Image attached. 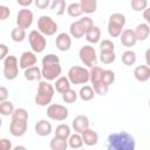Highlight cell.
<instances>
[{"instance_id": "4", "label": "cell", "mask_w": 150, "mask_h": 150, "mask_svg": "<svg viewBox=\"0 0 150 150\" xmlns=\"http://www.w3.org/2000/svg\"><path fill=\"white\" fill-rule=\"evenodd\" d=\"M55 88L46 80H41L38 86V91L35 95V104L39 107H47L50 104L54 97Z\"/></svg>"}, {"instance_id": "15", "label": "cell", "mask_w": 150, "mask_h": 150, "mask_svg": "<svg viewBox=\"0 0 150 150\" xmlns=\"http://www.w3.org/2000/svg\"><path fill=\"white\" fill-rule=\"evenodd\" d=\"M55 46L60 52H67L71 47V36L68 33H60L55 39Z\"/></svg>"}, {"instance_id": "29", "label": "cell", "mask_w": 150, "mask_h": 150, "mask_svg": "<svg viewBox=\"0 0 150 150\" xmlns=\"http://www.w3.org/2000/svg\"><path fill=\"white\" fill-rule=\"evenodd\" d=\"M80 6L82 8V12L86 14H91L96 12L97 8V1L96 0H81Z\"/></svg>"}, {"instance_id": "50", "label": "cell", "mask_w": 150, "mask_h": 150, "mask_svg": "<svg viewBox=\"0 0 150 150\" xmlns=\"http://www.w3.org/2000/svg\"><path fill=\"white\" fill-rule=\"evenodd\" d=\"M13 150H27V148L25 145H16L13 148Z\"/></svg>"}, {"instance_id": "51", "label": "cell", "mask_w": 150, "mask_h": 150, "mask_svg": "<svg viewBox=\"0 0 150 150\" xmlns=\"http://www.w3.org/2000/svg\"><path fill=\"white\" fill-rule=\"evenodd\" d=\"M149 108H150V100H149Z\"/></svg>"}, {"instance_id": "44", "label": "cell", "mask_w": 150, "mask_h": 150, "mask_svg": "<svg viewBox=\"0 0 150 150\" xmlns=\"http://www.w3.org/2000/svg\"><path fill=\"white\" fill-rule=\"evenodd\" d=\"M0 150H13L12 142L8 138H1L0 139Z\"/></svg>"}, {"instance_id": "18", "label": "cell", "mask_w": 150, "mask_h": 150, "mask_svg": "<svg viewBox=\"0 0 150 150\" xmlns=\"http://www.w3.org/2000/svg\"><path fill=\"white\" fill-rule=\"evenodd\" d=\"M134 77L138 82H146L150 79V67H148L146 64L137 66L134 69Z\"/></svg>"}, {"instance_id": "34", "label": "cell", "mask_w": 150, "mask_h": 150, "mask_svg": "<svg viewBox=\"0 0 150 150\" xmlns=\"http://www.w3.org/2000/svg\"><path fill=\"white\" fill-rule=\"evenodd\" d=\"M14 111H15V108L11 101L7 100L5 102H0V114L2 116H12Z\"/></svg>"}, {"instance_id": "25", "label": "cell", "mask_w": 150, "mask_h": 150, "mask_svg": "<svg viewBox=\"0 0 150 150\" xmlns=\"http://www.w3.org/2000/svg\"><path fill=\"white\" fill-rule=\"evenodd\" d=\"M83 138H82V135L81 134H71L70 137L68 138V145L74 149V150H79V149H82L83 146Z\"/></svg>"}, {"instance_id": "17", "label": "cell", "mask_w": 150, "mask_h": 150, "mask_svg": "<svg viewBox=\"0 0 150 150\" xmlns=\"http://www.w3.org/2000/svg\"><path fill=\"white\" fill-rule=\"evenodd\" d=\"M34 130H35V134L38 136L46 137V136L52 134L53 127H52L50 122H48L47 120H40L39 122H36V124L34 127Z\"/></svg>"}, {"instance_id": "3", "label": "cell", "mask_w": 150, "mask_h": 150, "mask_svg": "<svg viewBox=\"0 0 150 150\" xmlns=\"http://www.w3.org/2000/svg\"><path fill=\"white\" fill-rule=\"evenodd\" d=\"M9 132L14 137H21L28 128V111L25 108H18L11 116Z\"/></svg>"}, {"instance_id": "11", "label": "cell", "mask_w": 150, "mask_h": 150, "mask_svg": "<svg viewBox=\"0 0 150 150\" xmlns=\"http://www.w3.org/2000/svg\"><path fill=\"white\" fill-rule=\"evenodd\" d=\"M69 115L68 109L62 105V104H57V103H52L48 105L47 108V116L53 120V121H59L62 122L64 121Z\"/></svg>"}, {"instance_id": "22", "label": "cell", "mask_w": 150, "mask_h": 150, "mask_svg": "<svg viewBox=\"0 0 150 150\" xmlns=\"http://www.w3.org/2000/svg\"><path fill=\"white\" fill-rule=\"evenodd\" d=\"M103 68L95 66L93 68H90V82H91V87L94 86H98V84H104L103 80H102V75H103Z\"/></svg>"}, {"instance_id": "1", "label": "cell", "mask_w": 150, "mask_h": 150, "mask_svg": "<svg viewBox=\"0 0 150 150\" xmlns=\"http://www.w3.org/2000/svg\"><path fill=\"white\" fill-rule=\"evenodd\" d=\"M136 142L131 134L127 131L112 132L107 138L108 150H135Z\"/></svg>"}, {"instance_id": "2", "label": "cell", "mask_w": 150, "mask_h": 150, "mask_svg": "<svg viewBox=\"0 0 150 150\" xmlns=\"http://www.w3.org/2000/svg\"><path fill=\"white\" fill-rule=\"evenodd\" d=\"M42 77L43 80L50 82L56 81L62 73V67L60 64V59L55 54H47L42 59Z\"/></svg>"}, {"instance_id": "48", "label": "cell", "mask_w": 150, "mask_h": 150, "mask_svg": "<svg viewBox=\"0 0 150 150\" xmlns=\"http://www.w3.org/2000/svg\"><path fill=\"white\" fill-rule=\"evenodd\" d=\"M143 19L145 20V23H148L150 26V7H148L144 12H143Z\"/></svg>"}, {"instance_id": "23", "label": "cell", "mask_w": 150, "mask_h": 150, "mask_svg": "<svg viewBox=\"0 0 150 150\" xmlns=\"http://www.w3.org/2000/svg\"><path fill=\"white\" fill-rule=\"evenodd\" d=\"M70 81H69V79L67 77V76H60L56 81H55V83H54V88H55V90L59 93V94H64L66 91H68L69 89H70Z\"/></svg>"}, {"instance_id": "7", "label": "cell", "mask_w": 150, "mask_h": 150, "mask_svg": "<svg viewBox=\"0 0 150 150\" xmlns=\"http://www.w3.org/2000/svg\"><path fill=\"white\" fill-rule=\"evenodd\" d=\"M4 76L6 80H15L19 75V61L15 55H8L4 61Z\"/></svg>"}, {"instance_id": "43", "label": "cell", "mask_w": 150, "mask_h": 150, "mask_svg": "<svg viewBox=\"0 0 150 150\" xmlns=\"http://www.w3.org/2000/svg\"><path fill=\"white\" fill-rule=\"evenodd\" d=\"M34 5L40 9H46L47 7H50L52 2H50V0H35Z\"/></svg>"}, {"instance_id": "26", "label": "cell", "mask_w": 150, "mask_h": 150, "mask_svg": "<svg viewBox=\"0 0 150 150\" xmlns=\"http://www.w3.org/2000/svg\"><path fill=\"white\" fill-rule=\"evenodd\" d=\"M49 146L52 150H67V148L69 146L68 139H63V138L54 136L49 142Z\"/></svg>"}, {"instance_id": "36", "label": "cell", "mask_w": 150, "mask_h": 150, "mask_svg": "<svg viewBox=\"0 0 150 150\" xmlns=\"http://www.w3.org/2000/svg\"><path fill=\"white\" fill-rule=\"evenodd\" d=\"M100 61L104 64H111L116 60V54L115 52H100Z\"/></svg>"}, {"instance_id": "39", "label": "cell", "mask_w": 150, "mask_h": 150, "mask_svg": "<svg viewBox=\"0 0 150 150\" xmlns=\"http://www.w3.org/2000/svg\"><path fill=\"white\" fill-rule=\"evenodd\" d=\"M131 8L135 12H144L148 8V1L146 0H131Z\"/></svg>"}, {"instance_id": "24", "label": "cell", "mask_w": 150, "mask_h": 150, "mask_svg": "<svg viewBox=\"0 0 150 150\" xmlns=\"http://www.w3.org/2000/svg\"><path fill=\"white\" fill-rule=\"evenodd\" d=\"M95 94H96V93L94 91V89H93L91 86L84 84L83 87H81V89H80V91H79V97H80L82 101L87 102V101H91V100L94 98Z\"/></svg>"}, {"instance_id": "20", "label": "cell", "mask_w": 150, "mask_h": 150, "mask_svg": "<svg viewBox=\"0 0 150 150\" xmlns=\"http://www.w3.org/2000/svg\"><path fill=\"white\" fill-rule=\"evenodd\" d=\"M134 32H135L137 41H144L150 35V26L145 22L144 23H138L136 26V28L134 29Z\"/></svg>"}, {"instance_id": "42", "label": "cell", "mask_w": 150, "mask_h": 150, "mask_svg": "<svg viewBox=\"0 0 150 150\" xmlns=\"http://www.w3.org/2000/svg\"><path fill=\"white\" fill-rule=\"evenodd\" d=\"M9 15H11L9 8H8L7 6H5V5H0V20L4 21V20H6V19H8Z\"/></svg>"}, {"instance_id": "35", "label": "cell", "mask_w": 150, "mask_h": 150, "mask_svg": "<svg viewBox=\"0 0 150 150\" xmlns=\"http://www.w3.org/2000/svg\"><path fill=\"white\" fill-rule=\"evenodd\" d=\"M11 39L14 42H22L26 39V29H22L20 27H15L11 32Z\"/></svg>"}, {"instance_id": "47", "label": "cell", "mask_w": 150, "mask_h": 150, "mask_svg": "<svg viewBox=\"0 0 150 150\" xmlns=\"http://www.w3.org/2000/svg\"><path fill=\"white\" fill-rule=\"evenodd\" d=\"M19 6H22V8H27L28 6H30L32 4H34L33 0H18L16 1Z\"/></svg>"}, {"instance_id": "49", "label": "cell", "mask_w": 150, "mask_h": 150, "mask_svg": "<svg viewBox=\"0 0 150 150\" xmlns=\"http://www.w3.org/2000/svg\"><path fill=\"white\" fill-rule=\"evenodd\" d=\"M144 57H145V62H146V66L150 67V48H148L144 53Z\"/></svg>"}, {"instance_id": "33", "label": "cell", "mask_w": 150, "mask_h": 150, "mask_svg": "<svg viewBox=\"0 0 150 150\" xmlns=\"http://www.w3.org/2000/svg\"><path fill=\"white\" fill-rule=\"evenodd\" d=\"M50 9H52L53 12H55L56 15H62V14H64V12L67 11L66 1H64V0H54V1H52Z\"/></svg>"}, {"instance_id": "28", "label": "cell", "mask_w": 150, "mask_h": 150, "mask_svg": "<svg viewBox=\"0 0 150 150\" xmlns=\"http://www.w3.org/2000/svg\"><path fill=\"white\" fill-rule=\"evenodd\" d=\"M54 132H55L56 137H60V138H63V139H68L70 137V135H71V129H70V127L68 124L61 123V124H59L56 127Z\"/></svg>"}, {"instance_id": "21", "label": "cell", "mask_w": 150, "mask_h": 150, "mask_svg": "<svg viewBox=\"0 0 150 150\" xmlns=\"http://www.w3.org/2000/svg\"><path fill=\"white\" fill-rule=\"evenodd\" d=\"M82 135V138H83V143L88 146H93V145H96L97 142H98V134L93 130V129H87L84 132L81 134Z\"/></svg>"}, {"instance_id": "41", "label": "cell", "mask_w": 150, "mask_h": 150, "mask_svg": "<svg viewBox=\"0 0 150 150\" xmlns=\"http://www.w3.org/2000/svg\"><path fill=\"white\" fill-rule=\"evenodd\" d=\"M100 52H115V45L111 40L105 39L100 41Z\"/></svg>"}, {"instance_id": "38", "label": "cell", "mask_w": 150, "mask_h": 150, "mask_svg": "<svg viewBox=\"0 0 150 150\" xmlns=\"http://www.w3.org/2000/svg\"><path fill=\"white\" fill-rule=\"evenodd\" d=\"M115 79H116V76H115V73L112 70H110V69H104L103 70L102 80H103V83L105 86H108V87L111 86L115 82Z\"/></svg>"}, {"instance_id": "19", "label": "cell", "mask_w": 150, "mask_h": 150, "mask_svg": "<svg viewBox=\"0 0 150 150\" xmlns=\"http://www.w3.org/2000/svg\"><path fill=\"white\" fill-rule=\"evenodd\" d=\"M23 76L27 81H41L42 79V71H41V68H39L38 66H34V67H30V68H27L25 71H23Z\"/></svg>"}, {"instance_id": "31", "label": "cell", "mask_w": 150, "mask_h": 150, "mask_svg": "<svg viewBox=\"0 0 150 150\" xmlns=\"http://www.w3.org/2000/svg\"><path fill=\"white\" fill-rule=\"evenodd\" d=\"M121 60L122 62L125 64V66H134L136 60H137V56H136V53L131 49H128L125 52L122 53V56H121Z\"/></svg>"}, {"instance_id": "27", "label": "cell", "mask_w": 150, "mask_h": 150, "mask_svg": "<svg viewBox=\"0 0 150 150\" xmlns=\"http://www.w3.org/2000/svg\"><path fill=\"white\" fill-rule=\"evenodd\" d=\"M86 40L89 42V43H97V42H100V40H101V29H100V27L98 26H94L86 35Z\"/></svg>"}, {"instance_id": "40", "label": "cell", "mask_w": 150, "mask_h": 150, "mask_svg": "<svg viewBox=\"0 0 150 150\" xmlns=\"http://www.w3.org/2000/svg\"><path fill=\"white\" fill-rule=\"evenodd\" d=\"M77 96H79V94L74 89L70 88L68 91H66L64 94H62V100L66 103H74L77 100Z\"/></svg>"}, {"instance_id": "16", "label": "cell", "mask_w": 150, "mask_h": 150, "mask_svg": "<svg viewBox=\"0 0 150 150\" xmlns=\"http://www.w3.org/2000/svg\"><path fill=\"white\" fill-rule=\"evenodd\" d=\"M120 41L124 47H128V48L134 47L136 45V42H137V39H136L134 29H130V28L123 29V32H122V34L120 36Z\"/></svg>"}, {"instance_id": "13", "label": "cell", "mask_w": 150, "mask_h": 150, "mask_svg": "<svg viewBox=\"0 0 150 150\" xmlns=\"http://www.w3.org/2000/svg\"><path fill=\"white\" fill-rule=\"evenodd\" d=\"M38 62V57H36V54L34 52H30V50H26L21 54L20 56V60H19V66L21 69L26 70L27 68H30V67H34Z\"/></svg>"}, {"instance_id": "30", "label": "cell", "mask_w": 150, "mask_h": 150, "mask_svg": "<svg viewBox=\"0 0 150 150\" xmlns=\"http://www.w3.org/2000/svg\"><path fill=\"white\" fill-rule=\"evenodd\" d=\"M69 34L71 38H75V39H81L86 35V33L83 32L81 25L79 23V21H74L70 23L69 26Z\"/></svg>"}, {"instance_id": "12", "label": "cell", "mask_w": 150, "mask_h": 150, "mask_svg": "<svg viewBox=\"0 0 150 150\" xmlns=\"http://www.w3.org/2000/svg\"><path fill=\"white\" fill-rule=\"evenodd\" d=\"M34 20V14L28 8H21L16 14V27L27 29L32 26Z\"/></svg>"}, {"instance_id": "37", "label": "cell", "mask_w": 150, "mask_h": 150, "mask_svg": "<svg viewBox=\"0 0 150 150\" xmlns=\"http://www.w3.org/2000/svg\"><path fill=\"white\" fill-rule=\"evenodd\" d=\"M79 21V23L81 25V27H82V29H83V32L87 34L95 25H94V22H93V19L90 18V16H83V18H81L80 20H77Z\"/></svg>"}, {"instance_id": "6", "label": "cell", "mask_w": 150, "mask_h": 150, "mask_svg": "<svg viewBox=\"0 0 150 150\" xmlns=\"http://www.w3.org/2000/svg\"><path fill=\"white\" fill-rule=\"evenodd\" d=\"M67 77L71 84H86L90 81V70L81 66H73L69 68Z\"/></svg>"}, {"instance_id": "5", "label": "cell", "mask_w": 150, "mask_h": 150, "mask_svg": "<svg viewBox=\"0 0 150 150\" xmlns=\"http://www.w3.org/2000/svg\"><path fill=\"white\" fill-rule=\"evenodd\" d=\"M125 22V16L122 13H112L108 20V34L111 38H120Z\"/></svg>"}, {"instance_id": "45", "label": "cell", "mask_w": 150, "mask_h": 150, "mask_svg": "<svg viewBox=\"0 0 150 150\" xmlns=\"http://www.w3.org/2000/svg\"><path fill=\"white\" fill-rule=\"evenodd\" d=\"M8 47L5 43H0V60H5L8 55Z\"/></svg>"}, {"instance_id": "32", "label": "cell", "mask_w": 150, "mask_h": 150, "mask_svg": "<svg viewBox=\"0 0 150 150\" xmlns=\"http://www.w3.org/2000/svg\"><path fill=\"white\" fill-rule=\"evenodd\" d=\"M67 13L71 18H80L83 14L82 8L80 6V2H71V4H69L67 6Z\"/></svg>"}, {"instance_id": "52", "label": "cell", "mask_w": 150, "mask_h": 150, "mask_svg": "<svg viewBox=\"0 0 150 150\" xmlns=\"http://www.w3.org/2000/svg\"><path fill=\"white\" fill-rule=\"evenodd\" d=\"M79 150H84V149H79Z\"/></svg>"}, {"instance_id": "46", "label": "cell", "mask_w": 150, "mask_h": 150, "mask_svg": "<svg viewBox=\"0 0 150 150\" xmlns=\"http://www.w3.org/2000/svg\"><path fill=\"white\" fill-rule=\"evenodd\" d=\"M8 89L6 88V87H4V86H1L0 87V102H5V101H7V98H8Z\"/></svg>"}, {"instance_id": "9", "label": "cell", "mask_w": 150, "mask_h": 150, "mask_svg": "<svg viewBox=\"0 0 150 150\" xmlns=\"http://www.w3.org/2000/svg\"><path fill=\"white\" fill-rule=\"evenodd\" d=\"M59 29L57 23L49 15H41L38 20V30L45 36L54 35Z\"/></svg>"}, {"instance_id": "10", "label": "cell", "mask_w": 150, "mask_h": 150, "mask_svg": "<svg viewBox=\"0 0 150 150\" xmlns=\"http://www.w3.org/2000/svg\"><path fill=\"white\" fill-rule=\"evenodd\" d=\"M28 41H29V46L32 48V52H34L35 54L42 53L46 49L47 40H46L45 35L41 34L38 29H33V30L29 32Z\"/></svg>"}, {"instance_id": "14", "label": "cell", "mask_w": 150, "mask_h": 150, "mask_svg": "<svg viewBox=\"0 0 150 150\" xmlns=\"http://www.w3.org/2000/svg\"><path fill=\"white\" fill-rule=\"evenodd\" d=\"M89 127H90V122H89L88 116L86 115H77L71 122V128L77 134L84 132L87 129H89Z\"/></svg>"}, {"instance_id": "8", "label": "cell", "mask_w": 150, "mask_h": 150, "mask_svg": "<svg viewBox=\"0 0 150 150\" xmlns=\"http://www.w3.org/2000/svg\"><path fill=\"white\" fill-rule=\"evenodd\" d=\"M79 56L81 62L88 67V68H93L95 66H97V55H96V50L93 46L90 45H84L80 48L79 50Z\"/></svg>"}]
</instances>
